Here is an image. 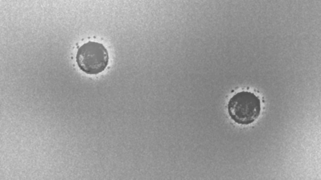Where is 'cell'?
<instances>
[{
  "label": "cell",
  "mask_w": 321,
  "mask_h": 180,
  "mask_svg": "<svg viewBox=\"0 0 321 180\" xmlns=\"http://www.w3.org/2000/svg\"><path fill=\"white\" fill-rule=\"evenodd\" d=\"M228 109L229 116L235 122L248 125L253 122L259 116L260 101L254 93L242 91L230 99Z\"/></svg>",
  "instance_id": "cell-1"
},
{
  "label": "cell",
  "mask_w": 321,
  "mask_h": 180,
  "mask_svg": "<svg viewBox=\"0 0 321 180\" xmlns=\"http://www.w3.org/2000/svg\"><path fill=\"white\" fill-rule=\"evenodd\" d=\"M108 51L101 43L89 41L78 49L76 61L79 68L87 74H95L103 71L107 66Z\"/></svg>",
  "instance_id": "cell-2"
}]
</instances>
